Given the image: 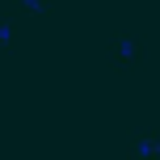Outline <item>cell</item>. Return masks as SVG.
I'll list each match as a JSON object with an SVG mask.
<instances>
[{"label": "cell", "instance_id": "2", "mask_svg": "<svg viewBox=\"0 0 160 160\" xmlns=\"http://www.w3.org/2000/svg\"><path fill=\"white\" fill-rule=\"evenodd\" d=\"M127 156L131 160H160V139L156 135H135L131 148H127Z\"/></svg>", "mask_w": 160, "mask_h": 160}, {"label": "cell", "instance_id": "1", "mask_svg": "<svg viewBox=\"0 0 160 160\" xmlns=\"http://www.w3.org/2000/svg\"><path fill=\"white\" fill-rule=\"evenodd\" d=\"M105 55H110L114 68L131 72V68H139V59H143V42L139 38H114L110 47H105Z\"/></svg>", "mask_w": 160, "mask_h": 160}, {"label": "cell", "instance_id": "3", "mask_svg": "<svg viewBox=\"0 0 160 160\" xmlns=\"http://www.w3.org/2000/svg\"><path fill=\"white\" fill-rule=\"evenodd\" d=\"M13 25H17V17H0V47H13Z\"/></svg>", "mask_w": 160, "mask_h": 160}]
</instances>
